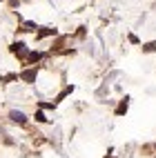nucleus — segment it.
I'll return each mask as SVG.
<instances>
[{"mask_svg":"<svg viewBox=\"0 0 156 158\" xmlns=\"http://www.w3.org/2000/svg\"><path fill=\"white\" fill-rule=\"evenodd\" d=\"M9 116H11V120H16V123H25V120H27L23 111H11Z\"/></svg>","mask_w":156,"mask_h":158,"instance_id":"f257e3e1","label":"nucleus"},{"mask_svg":"<svg viewBox=\"0 0 156 158\" xmlns=\"http://www.w3.org/2000/svg\"><path fill=\"white\" fill-rule=\"evenodd\" d=\"M23 78H25V80H34V78H36V73H34V71H25V73H23Z\"/></svg>","mask_w":156,"mask_h":158,"instance_id":"f03ea898","label":"nucleus"}]
</instances>
